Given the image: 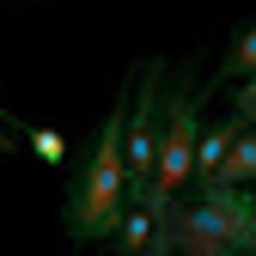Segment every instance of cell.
Here are the masks:
<instances>
[{"label": "cell", "mask_w": 256, "mask_h": 256, "mask_svg": "<svg viewBox=\"0 0 256 256\" xmlns=\"http://www.w3.org/2000/svg\"><path fill=\"white\" fill-rule=\"evenodd\" d=\"M158 116H165V61H146L134 98L122 110V165H128V202L146 208L152 189V152H158Z\"/></svg>", "instance_id": "obj_3"}, {"label": "cell", "mask_w": 256, "mask_h": 256, "mask_svg": "<svg viewBox=\"0 0 256 256\" xmlns=\"http://www.w3.org/2000/svg\"><path fill=\"white\" fill-rule=\"evenodd\" d=\"M0 152H18V134H6V128H0Z\"/></svg>", "instance_id": "obj_7"}, {"label": "cell", "mask_w": 256, "mask_h": 256, "mask_svg": "<svg viewBox=\"0 0 256 256\" xmlns=\"http://www.w3.org/2000/svg\"><path fill=\"white\" fill-rule=\"evenodd\" d=\"M244 256H256V238H250V250H244Z\"/></svg>", "instance_id": "obj_9"}, {"label": "cell", "mask_w": 256, "mask_h": 256, "mask_svg": "<svg viewBox=\"0 0 256 256\" xmlns=\"http://www.w3.org/2000/svg\"><path fill=\"white\" fill-rule=\"evenodd\" d=\"M30 140V152L43 158V165H68V140H61V128H18Z\"/></svg>", "instance_id": "obj_6"}, {"label": "cell", "mask_w": 256, "mask_h": 256, "mask_svg": "<svg viewBox=\"0 0 256 256\" xmlns=\"http://www.w3.org/2000/svg\"><path fill=\"white\" fill-rule=\"evenodd\" d=\"M202 256H244V250H202Z\"/></svg>", "instance_id": "obj_8"}, {"label": "cell", "mask_w": 256, "mask_h": 256, "mask_svg": "<svg viewBox=\"0 0 256 256\" xmlns=\"http://www.w3.org/2000/svg\"><path fill=\"white\" fill-rule=\"evenodd\" d=\"M238 80H256V24H244L238 37H232V49H226V61L214 68L208 92H220V86H238Z\"/></svg>", "instance_id": "obj_4"}, {"label": "cell", "mask_w": 256, "mask_h": 256, "mask_svg": "<svg viewBox=\"0 0 256 256\" xmlns=\"http://www.w3.org/2000/svg\"><path fill=\"white\" fill-rule=\"evenodd\" d=\"M122 110L128 92H116V110L98 122V140L80 158V171L68 183V202H61V226L74 244H104L116 238L122 214H128V165H122Z\"/></svg>", "instance_id": "obj_1"}, {"label": "cell", "mask_w": 256, "mask_h": 256, "mask_svg": "<svg viewBox=\"0 0 256 256\" xmlns=\"http://www.w3.org/2000/svg\"><path fill=\"white\" fill-rule=\"evenodd\" d=\"M196 140H202V92H196V80H189V68H183V74L165 80V116H158V152H152V189H146L152 214L177 208V196L189 189Z\"/></svg>", "instance_id": "obj_2"}, {"label": "cell", "mask_w": 256, "mask_h": 256, "mask_svg": "<svg viewBox=\"0 0 256 256\" xmlns=\"http://www.w3.org/2000/svg\"><path fill=\"white\" fill-rule=\"evenodd\" d=\"M152 232H158V214H152V208H134V202H128L122 226H116V256H140V250L152 244Z\"/></svg>", "instance_id": "obj_5"}]
</instances>
